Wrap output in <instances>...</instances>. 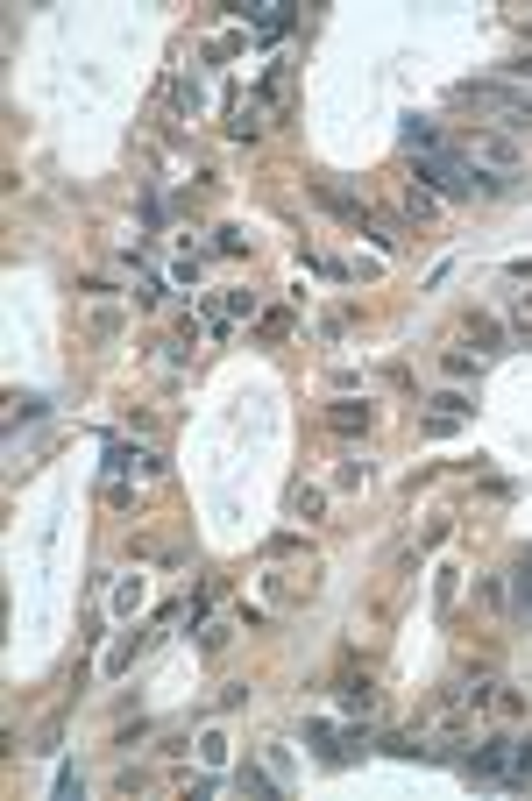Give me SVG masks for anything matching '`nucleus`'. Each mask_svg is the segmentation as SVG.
Masks as SVG:
<instances>
[{
	"label": "nucleus",
	"mask_w": 532,
	"mask_h": 801,
	"mask_svg": "<svg viewBox=\"0 0 532 801\" xmlns=\"http://www.w3.org/2000/svg\"><path fill=\"white\" fill-rule=\"evenodd\" d=\"M199 759H206V766H220V759H227V738H220V731H206V738H199Z\"/></svg>",
	"instance_id": "1a4fd4ad"
},
{
	"label": "nucleus",
	"mask_w": 532,
	"mask_h": 801,
	"mask_svg": "<svg viewBox=\"0 0 532 801\" xmlns=\"http://www.w3.org/2000/svg\"><path fill=\"white\" fill-rule=\"evenodd\" d=\"M313 199H320V206H327V213H341V220H348V227H369V206H362V199H355V192H341V185H334V178H313Z\"/></svg>",
	"instance_id": "7ed1b4c3"
},
{
	"label": "nucleus",
	"mask_w": 532,
	"mask_h": 801,
	"mask_svg": "<svg viewBox=\"0 0 532 801\" xmlns=\"http://www.w3.org/2000/svg\"><path fill=\"white\" fill-rule=\"evenodd\" d=\"M504 86H532V50H525V57H511V64H504Z\"/></svg>",
	"instance_id": "6e6552de"
},
{
	"label": "nucleus",
	"mask_w": 532,
	"mask_h": 801,
	"mask_svg": "<svg viewBox=\"0 0 532 801\" xmlns=\"http://www.w3.org/2000/svg\"><path fill=\"white\" fill-rule=\"evenodd\" d=\"M518 610H525V624H532V553L518 560Z\"/></svg>",
	"instance_id": "423d86ee"
},
{
	"label": "nucleus",
	"mask_w": 532,
	"mask_h": 801,
	"mask_svg": "<svg viewBox=\"0 0 532 801\" xmlns=\"http://www.w3.org/2000/svg\"><path fill=\"white\" fill-rule=\"evenodd\" d=\"M341 702H348V709H369L376 688H369V681H341Z\"/></svg>",
	"instance_id": "0eeeda50"
},
{
	"label": "nucleus",
	"mask_w": 532,
	"mask_h": 801,
	"mask_svg": "<svg viewBox=\"0 0 532 801\" xmlns=\"http://www.w3.org/2000/svg\"><path fill=\"white\" fill-rule=\"evenodd\" d=\"M433 405H440L433 419H469V412H476V405H469V397H462V390H440V397H433Z\"/></svg>",
	"instance_id": "39448f33"
},
{
	"label": "nucleus",
	"mask_w": 532,
	"mask_h": 801,
	"mask_svg": "<svg viewBox=\"0 0 532 801\" xmlns=\"http://www.w3.org/2000/svg\"><path fill=\"white\" fill-rule=\"evenodd\" d=\"M525 36H532V22H525Z\"/></svg>",
	"instance_id": "9b49d317"
},
{
	"label": "nucleus",
	"mask_w": 532,
	"mask_h": 801,
	"mask_svg": "<svg viewBox=\"0 0 532 801\" xmlns=\"http://www.w3.org/2000/svg\"><path fill=\"white\" fill-rule=\"evenodd\" d=\"M327 426H334V433H369V405H355V397H341V405L327 412Z\"/></svg>",
	"instance_id": "20e7f679"
},
{
	"label": "nucleus",
	"mask_w": 532,
	"mask_h": 801,
	"mask_svg": "<svg viewBox=\"0 0 532 801\" xmlns=\"http://www.w3.org/2000/svg\"><path fill=\"white\" fill-rule=\"evenodd\" d=\"M454 149H462V156H490V164H497L504 178L518 171V142H511V135H497V128H476L469 142H454Z\"/></svg>",
	"instance_id": "f03ea898"
},
{
	"label": "nucleus",
	"mask_w": 532,
	"mask_h": 801,
	"mask_svg": "<svg viewBox=\"0 0 532 801\" xmlns=\"http://www.w3.org/2000/svg\"><path fill=\"white\" fill-rule=\"evenodd\" d=\"M447 100H454V107H476L490 128H532V93L504 86V78H462Z\"/></svg>",
	"instance_id": "f257e3e1"
},
{
	"label": "nucleus",
	"mask_w": 532,
	"mask_h": 801,
	"mask_svg": "<svg viewBox=\"0 0 532 801\" xmlns=\"http://www.w3.org/2000/svg\"><path fill=\"white\" fill-rule=\"evenodd\" d=\"M256 334H263V341H284V334H291V319H284V312H263V327H256Z\"/></svg>",
	"instance_id": "9d476101"
}]
</instances>
